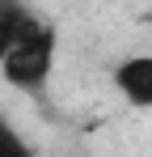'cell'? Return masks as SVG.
Segmentation results:
<instances>
[{"instance_id": "obj_1", "label": "cell", "mask_w": 152, "mask_h": 157, "mask_svg": "<svg viewBox=\"0 0 152 157\" xmlns=\"http://www.w3.org/2000/svg\"><path fill=\"white\" fill-rule=\"evenodd\" d=\"M55 55H59V34L42 13H30L17 30V38L9 43V51L0 59V81L17 94L42 98L55 72Z\"/></svg>"}, {"instance_id": "obj_2", "label": "cell", "mask_w": 152, "mask_h": 157, "mask_svg": "<svg viewBox=\"0 0 152 157\" xmlns=\"http://www.w3.org/2000/svg\"><path fill=\"white\" fill-rule=\"evenodd\" d=\"M110 85L123 94V102H131L135 110H152V51L123 55L110 68Z\"/></svg>"}, {"instance_id": "obj_4", "label": "cell", "mask_w": 152, "mask_h": 157, "mask_svg": "<svg viewBox=\"0 0 152 157\" xmlns=\"http://www.w3.org/2000/svg\"><path fill=\"white\" fill-rule=\"evenodd\" d=\"M0 157H38L34 149H30V140H25L4 115H0Z\"/></svg>"}, {"instance_id": "obj_3", "label": "cell", "mask_w": 152, "mask_h": 157, "mask_svg": "<svg viewBox=\"0 0 152 157\" xmlns=\"http://www.w3.org/2000/svg\"><path fill=\"white\" fill-rule=\"evenodd\" d=\"M34 9H25V4H17V0H0V59H4V51H9V43L17 38V30H21V21L30 17Z\"/></svg>"}]
</instances>
